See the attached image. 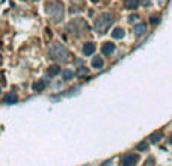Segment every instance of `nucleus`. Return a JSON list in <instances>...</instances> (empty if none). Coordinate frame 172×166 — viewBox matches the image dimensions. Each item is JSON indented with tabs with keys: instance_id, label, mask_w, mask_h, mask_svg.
I'll list each match as a JSON object with an SVG mask.
<instances>
[{
	"instance_id": "nucleus-18",
	"label": "nucleus",
	"mask_w": 172,
	"mask_h": 166,
	"mask_svg": "<svg viewBox=\"0 0 172 166\" xmlns=\"http://www.w3.org/2000/svg\"><path fill=\"white\" fill-rule=\"evenodd\" d=\"M0 92H2V89H0Z\"/></svg>"
},
{
	"instance_id": "nucleus-15",
	"label": "nucleus",
	"mask_w": 172,
	"mask_h": 166,
	"mask_svg": "<svg viewBox=\"0 0 172 166\" xmlns=\"http://www.w3.org/2000/svg\"><path fill=\"white\" fill-rule=\"evenodd\" d=\"M59 73H61V68H59L57 65L49 67V75H50V77H54V75H57Z\"/></svg>"
},
{
	"instance_id": "nucleus-3",
	"label": "nucleus",
	"mask_w": 172,
	"mask_h": 166,
	"mask_svg": "<svg viewBox=\"0 0 172 166\" xmlns=\"http://www.w3.org/2000/svg\"><path fill=\"white\" fill-rule=\"evenodd\" d=\"M113 15H110V14H107V12H104V14H100L95 21H94V29H95V32L97 33H100V35H103L106 33L107 30H109V27L113 24Z\"/></svg>"
},
{
	"instance_id": "nucleus-7",
	"label": "nucleus",
	"mask_w": 172,
	"mask_h": 166,
	"mask_svg": "<svg viewBox=\"0 0 172 166\" xmlns=\"http://www.w3.org/2000/svg\"><path fill=\"white\" fill-rule=\"evenodd\" d=\"M47 85H49V82H47V80H44V79H41V80L35 82L32 88H33L35 92H41V91H44V89L47 88Z\"/></svg>"
},
{
	"instance_id": "nucleus-16",
	"label": "nucleus",
	"mask_w": 172,
	"mask_h": 166,
	"mask_svg": "<svg viewBox=\"0 0 172 166\" xmlns=\"http://www.w3.org/2000/svg\"><path fill=\"white\" fill-rule=\"evenodd\" d=\"M88 73H89V70L85 68V67H80V68L77 70V74H79V75H85V74H88Z\"/></svg>"
},
{
	"instance_id": "nucleus-13",
	"label": "nucleus",
	"mask_w": 172,
	"mask_h": 166,
	"mask_svg": "<svg viewBox=\"0 0 172 166\" xmlns=\"http://www.w3.org/2000/svg\"><path fill=\"white\" fill-rule=\"evenodd\" d=\"M125 35V32H124V29H121V27H116L113 32H112V38H115V39H122Z\"/></svg>"
},
{
	"instance_id": "nucleus-9",
	"label": "nucleus",
	"mask_w": 172,
	"mask_h": 166,
	"mask_svg": "<svg viewBox=\"0 0 172 166\" xmlns=\"http://www.w3.org/2000/svg\"><path fill=\"white\" fill-rule=\"evenodd\" d=\"M95 44L94 42H86L85 45H83V55L85 56H91L94 52H95Z\"/></svg>"
},
{
	"instance_id": "nucleus-17",
	"label": "nucleus",
	"mask_w": 172,
	"mask_h": 166,
	"mask_svg": "<svg viewBox=\"0 0 172 166\" xmlns=\"http://www.w3.org/2000/svg\"><path fill=\"white\" fill-rule=\"evenodd\" d=\"M147 148H148V144H147V141H145V142L139 144L138 147H136V149H138V151H143V149H147Z\"/></svg>"
},
{
	"instance_id": "nucleus-6",
	"label": "nucleus",
	"mask_w": 172,
	"mask_h": 166,
	"mask_svg": "<svg viewBox=\"0 0 172 166\" xmlns=\"http://www.w3.org/2000/svg\"><path fill=\"white\" fill-rule=\"evenodd\" d=\"M115 50H116V47H115V44L113 42H104L103 45H101V53L104 56H110L115 53Z\"/></svg>"
},
{
	"instance_id": "nucleus-10",
	"label": "nucleus",
	"mask_w": 172,
	"mask_h": 166,
	"mask_svg": "<svg viewBox=\"0 0 172 166\" xmlns=\"http://www.w3.org/2000/svg\"><path fill=\"white\" fill-rule=\"evenodd\" d=\"M147 32V24H136L135 27H133V33L136 35V37H142L143 33Z\"/></svg>"
},
{
	"instance_id": "nucleus-14",
	"label": "nucleus",
	"mask_w": 172,
	"mask_h": 166,
	"mask_svg": "<svg viewBox=\"0 0 172 166\" xmlns=\"http://www.w3.org/2000/svg\"><path fill=\"white\" fill-rule=\"evenodd\" d=\"M72 77H74V71H72V70L67 68V70H64V71H62V80L68 82V80H71Z\"/></svg>"
},
{
	"instance_id": "nucleus-1",
	"label": "nucleus",
	"mask_w": 172,
	"mask_h": 166,
	"mask_svg": "<svg viewBox=\"0 0 172 166\" xmlns=\"http://www.w3.org/2000/svg\"><path fill=\"white\" fill-rule=\"evenodd\" d=\"M49 56H50V59L57 60V62H68L69 60L68 48L64 44H61V42L52 44V47L49 48Z\"/></svg>"
},
{
	"instance_id": "nucleus-12",
	"label": "nucleus",
	"mask_w": 172,
	"mask_h": 166,
	"mask_svg": "<svg viewBox=\"0 0 172 166\" xmlns=\"http://www.w3.org/2000/svg\"><path fill=\"white\" fill-rule=\"evenodd\" d=\"M92 67L95 68V70H101L104 67V60L101 56H95L94 59H92Z\"/></svg>"
},
{
	"instance_id": "nucleus-11",
	"label": "nucleus",
	"mask_w": 172,
	"mask_h": 166,
	"mask_svg": "<svg viewBox=\"0 0 172 166\" xmlns=\"http://www.w3.org/2000/svg\"><path fill=\"white\" fill-rule=\"evenodd\" d=\"M139 3H140V0H124V6H125V9H138L139 8Z\"/></svg>"
},
{
	"instance_id": "nucleus-4",
	"label": "nucleus",
	"mask_w": 172,
	"mask_h": 166,
	"mask_svg": "<svg viewBox=\"0 0 172 166\" xmlns=\"http://www.w3.org/2000/svg\"><path fill=\"white\" fill-rule=\"evenodd\" d=\"M68 30L71 32V33L80 35V33H83L85 30L88 32V24H86L82 18H76V20H72V21L68 24Z\"/></svg>"
},
{
	"instance_id": "nucleus-2",
	"label": "nucleus",
	"mask_w": 172,
	"mask_h": 166,
	"mask_svg": "<svg viewBox=\"0 0 172 166\" xmlns=\"http://www.w3.org/2000/svg\"><path fill=\"white\" fill-rule=\"evenodd\" d=\"M45 12L54 23H59L61 20L64 18V14H65V9H64V5L59 3L57 0H50L47 5H45Z\"/></svg>"
},
{
	"instance_id": "nucleus-8",
	"label": "nucleus",
	"mask_w": 172,
	"mask_h": 166,
	"mask_svg": "<svg viewBox=\"0 0 172 166\" xmlns=\"http://www.w3.org/2000/svg\"><path fill=\"white\" fill-rule=\"evenodd\" d=\"M17 100H18V97L15 92H8L3 97V103H5V104H14Z\"/></svg>"
},
{
	"instance_id": "nucleus-5",
	"label": "nucleus",
	"mask_w": 172,
	"mask_h": 166,
	"mask_svg": "<svg viewBox=\"0 0 172 166\" xmlns=\"http://www.w3.org/2000/svg\"><path fill=\"white\" fill-rule=\"evenodd\" d=\"M139 162V156L135 152H128L121 157V166H135Z\"/></svg>"
}]
</instances>
